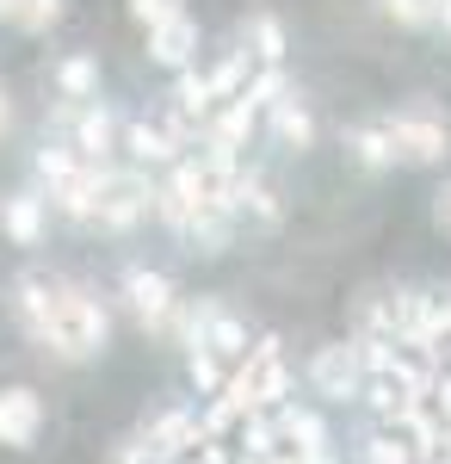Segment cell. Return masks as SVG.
Listing matches in <instances>:
<instances>
[{"instance_id": "1", "label": "cell", "mask_w": 451, "mask_h": 464, "mask_svg": "<svg viewBox=\"0 0 451 464\" xmlns=\"http://www.w3.org/2000/svg\"><path fill=\"white\" fill-rule=\"evenodd\" d=\"M105 304L74 279H50V304H43V334H37V353L62 359V365H87L105 353Z\"/></svg>"}, {"instance_id": "2", "label": "cell", "mask_w": 451, "mask_h": 464, "mask_svg": "<svg viewBox=\"0 0 451 464\" xmlns=\"http://www.w3.org/2000/svg\"><path fill=\"white\" fill-rule=\"evenodd\" d=\"M100 174H105V168L81 161V155L69 149V137H62V143H43V149H37V179H43V205H56V211L74 217V223H93Z\"/></svg>"}, {"instance_id": "3", "label": "cell", "mask_w": 451, "mask_h": 464, "mask_svg": "<svg viewBox=\"0 0 451 464\" xmlns=\"http://www.w3.org/2000/svg\"><path fill=\"white\" fill-rule=\"evenodd\" d=\"M383 137H389V155L402 168H439L451 155V118L433 100H415L396 118H383Z\"/></svg>"}, {"instance_id": "4", "label": "cell", "mask_w": 451, "mask_h": 464, "mask_svg": "<svg viewBox=\"0 0 451 464\" xmlns=\"http://www.w3.org/2000/svg\"><path fill=\"white\" fill-rule=\"evenodd\" d=\"M149 198H155V186H149L142 168H130V174L105 168L100 174V198H93V223L111 229V236H124V229H137L142 217H149Z\"/></svg>"}, {"instance_id": "5", "label": "cell", "mask_w": 451, "mask_h": 464, "mask_svg": "<svg viewBox=\"0 0 451 464\" xmlns=\"http://www.w3.org/2000/svg\"><path fill=\"white\" fill-rule=\"evenodd\" d=\"M124 304H130V322H137L142 334H168V316H174L179 291L155 266H124Z\"/></svg>"}, {"instance_id": "6", "label": "cell", "mask_w": 451, "mask_h": 464, "mask_svg": "<svg viewBox=\"0 0 451 464\" xmlns=\"http://www.w3.org/2000/svg\"><path fill=\"white\" fill-rule=\"evenodd\" d=\"M118 111L105 106V100H81L69 106V149L81 161H93V168H111V155H118Z\"/></svg>"}, {"instance_id": "7", "label": "cell", "mask_w": 451, "mask_h": 464, "mask_svg": "<svg viewBox=\"0 0 451 464\" xmlns=\"http://www.w3.org/2000/svg\"><path fill=\"white\" fill-rule=\"evenodd\" d=\"M310 384H315V396H328V402H352V396L365 391V365H359V347H352V341H328V347H315V359H310Z\"/></svg>"}, {"instance_id": "8", "label": "cell", "mask_w": 451, "mask_h": 464, "mask_svg": "<svg viewBox=\"0 0 451 464\" xmlns=\"http://www.w3.org/2000/svg\"><path fill=\"white\" fill-rule=\"evenodd\" d=\"M198 440H205V433H198V415H192V409H168V415H155V421L137 433V446H142V452H149L155 464L186 459Z\"/></svg>"}, {"instance_id": "9", "label": "cell", "mask_w": 451, "mask_h": 464, "mask_svg": "<svg viewBox=\"0 0 451 464\" xmlns=\"http://www.w3.org/2000/svg\"><path fill=\"white\" fill-rule=\"evenodd\" d=\"M37 433H43V396L25 384H6L0 391V446L25 452V446H37Z\"/></svg>"}, {"instance_id": "10", "label": "cell", "mask_w": 451, "mask_h": 464, "mask_svg": "<svg viewBox=\"0 0 451 464\" xmlns=\"http://www.w3.org/2000/svg\"><path fill=\"white\" fill-rule=\"evenodd\" d=\"M266 415H273L278 446H291V452H334V433H328V421H321L315 409H303V402H278V409H266Z\"/></svg>"}, {"instance_id": "11", "label": "cell", "mask_w": 451, "mask_h": 464, "mask_svg": "<svg viewBox=\"0 0 451 464\" xmlns=\"http://www.w3.org/2000/svg\"><path fill=\"white\" fill-rule=\"evenodd\" d=\"M118 149L137 161V168H174L179 161V137L168 130V124H149V118H130L124 130H118Z\"/></svg>"}, {"instance_id": "12", "label": "cell", "mask_w": 451, "mask_h": 464, "mask_svg": "<svg viewBox=\"0 0 451 464\" xmlns=\"http://www.w3.org/2000/svg\"><path fill=\"white\" fill-rule=\"evenodd\" d=\"M192 56H198V19H192V13H174V19H161V25H149V63H161V69H192Z\"/></svg>"}, {"instance_id": "13", "label": "cell", "mask_w": 451, "mask_h": 464, "mask_svg": "<svg viewBox=\"0 0 451 464\" xmlns=\"http://www.w3.org/2000/svg\"><path fill=\"white\" fill-rule=\"evenodd\" d=\"M223 198H229V217H247V223H266L273 229L278 217H284V205H278V192L266 186L260 174H247V168H235L229 174V186H223Z\"/></svg>"}, {"instance_id": "14", "label": "cell", "mask_w": 451, "mask_h": 464, "mask_svg": "<svg viewBox=\"0 0 451 464\" xmlns=\"http://www.w3.org/2000/svg\"><path fill=\"white\" fill-rule=\"evenodd\" d=\"M254 124H260V111H254V106H242V100H223V106L205 118V130H198V137H205L210 149H229V155H242L247 137H254Z\"/></svg>"}, {"instance_id": "15", "label": "cell", "mask_w": 451, "mask_h": 464, "mask_svg": "<svg viewBox=\"0 0 451 464\" xmlns=\"http://www.w3.org/2000/svg\"><path fill=\"white\" fill-rule=\"evenodd\" d=\"M266 118H273V137L284 149H310L315 143V111H310L303 93H291V87H284L273 106H266Z\"/></svg>"}, {"instance_id": "16", "label": "cell", "mask_w": 451, "mask_h": 464, "mask_svg": "<svg viewBox=\"0 0 451 464\" xmlns=\"http://www.w3.org/2000/svg\"><path fill=\"white\" fill-rule=\"evenodd\" d=\"M43 223H50L43 192H13V198H0V229H6L19 248H32L37 236H43Z\"/></svg>"}, {"instance_id": "17", "label": "cell", "mask_w": 451, "mask_h": 464, "mask_svg": "<svg viewBox=\"0 0 451 464\" xmlns=\"http://www.w3.org/2000/svg\"><path fill=\"white\" fill-rule=\"evenodd\" d=\"M198 347H205V353H216L223 365H235V359L247 353V322L235 316L229 304H216V310H210V322H205V341H198Z\"/></svg>"}, {"instance_id": "18", "label": "cell", "mask_w": 451, "mask_h": 464, "mask_svg": "<svg viewBox=\"0 0 451 464\" xmlns=\"http://www.w3.org/2000/svg\"><path fill=\"white\" fill-rule=\"evenodd\" d=\"M56 93L81 106V100H100V63L93 56H62L56 63Z\"/></svg>"}, {"instance_id": "19", "label": "cell", "mask_w": 451, "mask_h": 464, "mask_svg": "<svg viewBox=\"0 0 451 464\" xmlns=\"http://www.w3.org/2000/svg\"><path fill=\"white\" fill-rule=\"evenodd\" d=\"M347 155L365 168V174H383V168H396V155H389V137H383V124H359L347 137Z\"/></svg>"}, {"instance_id": "20", "label": "cell", "mask_w": 451, "mask_h": 464, "mask_svg": "<svg viewBox=\"0 0 451 464\" xmlns=\"http://www.w3.org/2000/svg\"><path fill=\"white\" fill-rule=\"evenodd\" d=\"M62 13H69V0H6V25H19V32H50V25H62Z\"/></svg>"}, {"instance_id": "21", "label": "cell", "mask_w": 451, "mask_h": 464, "mask_svg": "<svg viewBox=\"0 0 451 464\" xmlns=\"http://www.w3.org/2000/svg\"><path fill=\"white\" fill-rule=\"evenodd\" d=\"M247 56L254 63H284V25H278L273 13L247 19Z\"/></svg>"}, {"instance_id": "22", "label": "cell", "mask_w": 451, "mask_h": 464, "mask_svg": "<svg viewBox=\"0 0 451 464\" xmlns=\"http://www.w3.org/2000/svg\"><path fill=\"white\" fill-rule=\"evenodd\" d=\"M247 74H254V56H247V44H242V50H229V56L205 74V81H210V93H216V100H235Z\"/></svg>"}, {"instance_id": "23", "label": "cell", "mask_w": 451, "mask_h": 464, "mask_svg": "<svg viewBox=\"0 0 451 464\" xmlns=\"http://www.w3.org/2000/svg\"><path fill=\"white\" fill-rule=\"evenodd\" d=\"M223 372H229V365H223L216 353H205V347H192V353H186V378H192V391H198V396H216Z\"/></svg>"}, {"instance_id": "24", "label": "cell", "mask_w": 451, "mask_h": 464, "mask_svg": "<svg viewBox=\"0 0 451 464\" xmlns=\"http://www.w3.org/2000/svg\"><path fill=\"white\" fill-rule=\"evenodd\" d=\"M365 464H415V452H408V440H402V433L378 428L371 440H365Z\"/></svg>"}, {"instance_id": "25", "label": "cell", "mask_w": 451, "mask_h": 464, "mask_svg": "<svg viewBox=\"0 0 451 464\" xmlns=\"http://www.w3.org/2000/svg\"><path fill=\"white\" fill-rule=\"evenodd\" d=\"M383 13H389L402 32H427V25H433V0H383Z\"/></svg>"}, {"instance_id": "26", "label": "cell", "mask_w": 451, "mask_h": 464, "mask_svg": "<svg viewBox=\"0 0 451 464\" xmlns=\"http://www.w3.org/2000/svg\"><path fill=\"white\" fill-rule=\"evenodd\" d=\"M174 13H186V0H130V19H137V25H161V19H174Z\"/></svg>"}, {"instance_id": "27", "label": "cell", "mask_w": 451, "mask_h": 464, "mask_svg": "<svg viewBox=\"0 0 451 464\" xmlns=\"http://www.w3.org/2000/svg\"><path fill=\"white\" fill-rule=\"evenodd\" d=\"M433 223H439V229L451 236V179L439 186V192H433Z\"/></svg>"}, {"instance_id": "28", "label": "cell", "mask_w": 451, "mask_h": 464, "mask_svg": "<svg viewBox=\"0 0 451 464\" xmlns=\"http://www.w3.org/2000/svg\"><path fill=\"white\" fill-rule=\"evenodd\" d=\"M13 130V100H6V87H0V137Z\"/></svg>"}, {"instance_id": "29", "label": "cell", "mask_w": 451, "mask_h": 464, "mask_svg": "<svg viewBox=\"0 0 451 464\" xmlns=\"http://www.w3.org/2000/svg\"><path fill=\"white\" fill-rule=\"evenodd\" d=\"M0 19H6V0H0Z\"/></svg>"}, {"instance_id": "30", "label": "cell", "mask_w": 451, "mask_h": 464, "mask_svg": "<svg viewBox=\"0 0 451 464\" xmlns=\"http://www.w3.org/2000/svg\"><path fill=\"white\" fill-rule=\"evenodd\" d=\"M433 464H451V459H433Z\"/></svg>"}]
</instances>
